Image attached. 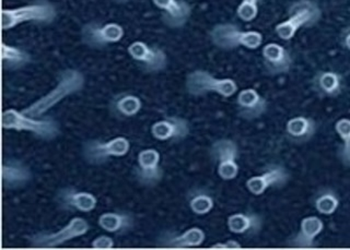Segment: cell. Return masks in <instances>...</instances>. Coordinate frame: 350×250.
<instances>
[{"instance_id": "1", "label": "cell", "mask_w": 350, "mask_h": 250, "mask_svg": "<svg viewBox=\"0 0 350 250\" xmlns=\"http://www.w3.org/2000/svg\"><path fill=\"white\" fill-rule=\"evenodd\" d=\"M85 76L82 74L81 71L77 69H66L60 74L57 85L52 91H49L43 98L31 104L30 107L23 109L22 112L32 117H43L45 113L56 107L64 98L81 91L85 87Z\"/></svg>"}, {"instance_id": "2", "label": "cell", "mask_w": 350, "mask_h": 250, "mask_svg": "<svg viewBox=\"0 0 350 250\" xmlns=\"http://www.w3.org/2000/svg\"><path fill=\"white\" fill-rule=\"evenodd\" d=\"M321 18L322 10L315 1L297 0L288 9L287 19L275 27V33L282 41H290L302 29L314 27Z\"/></svg>"}, {"instance_id": "3", "label": "cell", "mask_w": 350, "mask_h": 250, "mask_svg": "<svg viewBox=\"0 0 350 250\" xmlns=\"http://www.w3.org/2000/svg\"><path fill=\"white\" fill-rule=\"evenodd\" d=\"M3 129L30 133L36 138L51 141L60 135L59 124L53 117H32L22 111L7 109L1 117Z\"/></svg>"}, {"instance_id": "4", "label": "cell", "mask_w": 350, "mask_h": 250, "mask_svg": "<svg viewBox=\"0 0 350 250\" xmlns=\"http://www.w3.org/2000/svg\"><path fill=\"white\" fill-rule=\"evenodd\" d=\"M211 43L218 48L230 49L244 47L247 49L260 48L262 45V34L258 31H244L233 23H219L211 29Z\"/></svg>"}, {"instance_id": "5", "label": "cell", "mask_w": 350, "mask_h": 250, "mask_svg": "<svg viewBox=\"0 0 350 250\" xmlns=\"http://www.w3.org/2000/svg\"><path fill=\"white\" fill-rule=\"evenodd\" d=\"M1 18L3 30H11L25 22L49 25L57 18V10L47 0H38L36 3L18 8L5 9L1 12Z\"/></svg>"}, {"instance_id": "6", "label": "cell", "mask_w": 350, "mask_h": 250, "mask_svg": "<svg viewBox=\"0 0 350 250\" xmlns=\"http://www.w3.org/2000/svg\"><path fill=\"white\" fill-rule=\"evenodd\" d=\"M186 91L193 96H202L208 93H216L221 98H229L238 92L237 82L231 78H217L206 70L191 71L186 77Z\"/></svg>"}, {"instance_id": "7", "label": "cell", "mask_w": 350, "mask_h": 250, "mask_svg": "<svg viewBox=\"0 0 350 250\" xmlns=\"http://www.w3.org/2000/svg\"><path fill=\"white\" fill-rule=\"evenodd\" d=\"M131 149V142L124 137H116L109 141L88 140L82 147L85 162L92 165L105 163L109 158H123Z\"/></svg>"}, {"instance_id": "8", "label": "cell", "mask_w": 350, "mask_h": 250, "mask_svg": "<svg viewBox=\"0 0 350 250\" xmlns=\"http://www.w3.org/2000/svg\"><path fill=\"white\" fill-rule=\"evenodd\" d=\"M211 155L217 166V174L224 180H232L238 177L239 147L232 139L222 138L211 144Z\"/></svg>"}, {"instance_id": "9", "label": "cell", "mask_w": 350, "mask_h": 250, "mask_svg": "<svg viewBox=\"0 0 350 250\" xmlns=\"http://www.w3.org/2000/svg\"><path fill=\"white\" fill-rule=\"evenodd\" d=\"M90 224L83 218H74L63 229L55 233H38L29 238L33 247L55 248L87 234Z\"/></svg>"}, {"instance_id": "10", "label": "cell", "mask_w": 350, "mask_h": 250, "mask_svg": "<svg viewBox=\"0 0 350 250\" xmlns=\"http://www.w3.org/2000/svg\"><path fill=\"white\" fill-rule=\"evenodd\" d=\"M125 31L118 23H98L90 22L83 25L81 30L82 42L91 48H103L118 43L124 38Z\"/></svg>"}, {"instance_id": "11", "label": "cell", "mask_w": 350, "mask_h": 250, "mask_svg": "<svg viewBox=\"0 0 350 250\" xmlns=\"http://www.w3.org/2000/svg\"><path fill=\"white\" fill-rule=\"evenodd\" d=\"M291 175L282 164H269L260 175L246 180V189L253 196H262L271 188H282L289 182Z\"/></svg>"}, {"instance_id": "12", "label": "cell", "mask_w": 350, "mask_h": 250, "mask_svg": "<svg viewBox=\"0 0 350 250\" xmlns=\"http://www.w3.org/2000/svg\"><path fill=\"white\" fill-rule=\"evenodd\" d=\"M161 155L156 149L142 150L137 156L135 167V177L140 185L145 187H154L163 178L161 165Z\"/></svg>"}, {"instance_id": "13", "label": "cell", "mask_w": 350, "mask_h": 250, "mask_svg": "<svg viewBox=\"0 0 350 250\" xmlns=\"http://www.w3.org/2000/svg\"><path fill=\"white\" fill-rule=\"evenodd\" d=\"M129 56L147 72H160L167 68V56L163 49L142 41L131 43L127 48Z\"/></svg>"}, {"instance_id": "14", "label": "cell", "mask_w": 350, "mask_h": 250, "mask_svg": "<svg viewBox=\"0 0 350 250\" xmlns=\"http://www.w3.org/2000/svg\"><path fill=\"white\" fill-rule=\"evenodd\" d=\"M262 65L269 76L287 74L293 66L291 53L280 44L271 42L262 48Z\"/></svg>"}, {"instance_id": "15", "label": "cell", "mask_w": 350, "mask_h": 250, "mask_svg": "<svg viewBox=\"0 0 350 250\" xmlns=\"http://www.w3.org/2000/svg\"><path fill=\"white\" fill-rule=\"evenodd\" d=\"M56 204L63 211L77 212H92L98 206V199L88 191H78L77 188L64 187L56 193Z\"/></svg>"}, {"instance_id": "16", "label": "cell", "mask_w": 350, "mask_h": 250, "mask_svg": "<svg viewBox=\"0 0 350 250\" xmlns=\"http://www.w3.org/2000/svg\"><path fill=\"white\" fill-rule=\"evenodd\" d=\"M191 133L189 120L178 116H170L158 120L151 127V135L160 142L182 141Z\"/></svg>"}, {"instance_id": "17", "label": "cell", "mask_w": 350, "mask_h": 250, "mask_svg": "<svg viewBox=\"0 0 350 250\" xmlns=\"http://www.w3.org/2000/svg\"><path fill=\"white\" fill-rule=\"evenodd\" d=\"M153 5L162 12L164 25L171 29H180L191 18V5L185 0H152Z\"/></svg>"}, {"instance_id": "18", "label": "cell", "mask_w": 350, "mask_h": 250, "mask_svg": "<svg viewBox=\"0 0 350 250\" xmlns=\"http://www.w3.org/2000/svg\"><path fill=\"white\" fill-rule=\"evenodd\" d=\"M268 105L267 100L253 87L240 91L237 96L239 115L245 120L262 117L267 112Z\"/></svg>"}, {"instance_id": "19", "label": "cell", "mask_w": 350, "mask_h": 250, "mask_svg": "<svg viewBox=\"0 0 350 250\" xmlns=\"http://www.w3.org/2000/svg\"><path fill=\"white\" fill-rule=\"evenodd\" d=\"M206 240L205 232L200 227H191L182 233L167 231L158 237L157 244L160 247L167 248H196L204 244Z\"/></svg>"}, {"instance_id": "20", "label": "cell", "mask_w": 350, "mask_h": 250, "mask_svg": "<svg viewBox=\"0 0 350 250\" xmlns=\"http://www.w3.org/2000/svg\"><path fill=\"white\" fill-rule=\"evenodd\" d=\"M228 230L235 235L255 237L264 227V219L253 211L233 213L227 220Z\"/></svg>"}, {"instance_id": "21", "label": "cell", "mask_w": 350, "mask_h": 250, "mask_svg": "<svg viewBox=\"0 0 350 250\" xmlns=\"http://www.w3.org/2000/svg\"><path fill=\"white\" fill-rule=\"evenodd\" d=\"M324 231V222L317 215H309L302 219L297 234L288 242L290 247L313 248L317 246V238Z\"/></svg>"}, {"instance_id": "22", "label": "cell", "mask_w": 350, "mask_h": 250, "mask_svg": "<svg viewBox=\"0 0 350 250\" xmlns=\"http://www.w3.org/2000/svg\"><path fill=\"white\" fill-rule=\"evenodd\" d=\"M30 166L22 161L10 158L3 164V185L5 189H20L32 180Z\"/></svg>"}, {"instance_id": "23", "label": "cell", "mask_w": 350, "mask_h": 250, "mask_svg": "<svg viewBox=\"0 0 350 250\" xmlns=\"http://www.w3.org/2000/svg\"><path fill=\"white\" fill-rule=\"evenodd\" d=\"M317 133V124L308 116H295L286 123L284 133L289 141L295 144L309 142Z\"/></svg>"}, {"instance_id": "24", "label": "cell", "mask_w": 350, "mask_h": 250, "mask_svg": "<svg viewBox=\"0 0 350 250\" xmlns=\"http://www.w3.org/2000/svg\"><path fill=\"white\" fill-rule=\"evenodd\" d=\"M313 89L323 98H338L344 91V78L334 70H321L312 80Z\"/></svg>"}, {"instance_id": "25", "label": "cell", "mask_w": 350, "mask_h": 250, "mask_svg": "<svg viewBox=\"0 0 350 250\" xmlns=\"http://www.w3.org/2000/svg\"><path fill=\"white\" fill-rule=\"evenodd\" d=\"M98 226L111 234L124 235L135 227V217L126 211L105 212L98 218Z\"/></svg>"}, {"instance_id": "26", "label": "cell", "mask_w": 350, "mask_h": 250, "mask_svg": "<svg viewBox=\"0 0 350 250\" xmlns=\"http://www.w3.org/2000/svg\"><path fill=\"white\" fill-rule=\"evenodd\" d=\"M1 60H3V68L8 70H19L25 68V66L30 65L32 57L25 49L3 43Z\"/></svg>"}, {"instance_id": "27", "label": "cell", "mask_w": 350, "mask_h": 250, "mask_svg": "<svg viewBox=\"0 0 350 250\" xmlns=\"http://www.w3.org/2000/svg\"><path fill=\"white\" fill-rule=\"evenodd\" d=\"M187 204L191 212L197 215H206L215 208V199L211 191L205 188H194L187 195Z\"/></svg>"}, {"instance_id": "28", "label": "cell", "mask_w": 350, "mask_h": 250, "mask_svg": "<svg viewBox=\"0 0 350 250\" xmlns=\"http://www.w3.org/2000/svg\"><path fill=\"white\" fill-rule=\"evenodd\" d=\"M340 204L338 193L332 188H322L315 193L313 206L317 212L322 215H332L336 212Z\"/></svg>"}, {"instance_id": "29", "label": "cell", "mask_w": 350, "mask_h": 250, "mask_svg": "<svg viewBox=\"0 0 350 250\" xmlns=\"http://www.w3.org/2000/svg\"><path fill=\"white\" fill-rule=\"evenodd\" d=\"M111 107L122 117H134L142 111V102L134 94H120L113 100Z\"/></svg>"}, {"instance_id": "30", "label": "cell", "mask_w": 350, "mask_h": 250, "mask_svg": "<svg viewBox=\"0 0 350 250\" xmlns=\"http://www.w3.org/2000/svg\"><path fill=\"white\" fill-rule=\"evenodd\" d=\"M334 128L342 142L339 145L338 158L342 165L350 167V118H340Z\"/></svg>"}, {"instance_id": "31", "label": "cell", "mask_w": 350, "mask_h": 250, "mask_svg": "<svg viewBox=\"0 0 350 250\" xmlns=\"http://www.w3.org/2000/svg\"><path fill=\"white\" fill-rule=\"evenodd\" d=\"M264 0H241L237 8V16L243 22H252L256 19L260 12V5Z\"/></svg>"}, {"instance_id": "32", "label": "cell", "mask_w": 350, "mask_h": 250, "mask_svg": "<svg viewBox=\"0 0 350 250\" xmlns=\"http://www.w3.org/2000/svg\"><path fill=\"white\" fill-rule=\"evenodd\" d=\"M91 246H92V248H96V249H111V248L114 247L115 242L112 237L100 235L92 240Z\"/></svg>"}, {"instance_id": "33", "label": "cell", "mask_w": 350, "mask_h": 250, "mask_svg": "<svg viewBox=\"0 0 350 250\" xmlns=\"http://www.w3.org/2000/svg\"><path fill=\"white\" fill-rule=\"evenodd\" d=\"M211 248L213 249H241L242 246L238 240H229L226 242H216L211 246Z\"/></svg>"}, {"instance_id": "34", "label": "cell", "mask_w": 350, "mask_h": 250, "mask_svg": "<svg viewBox=\"0 0 350 250\" xmlns=\"http://www.w3.org/2000/svg\"><path fill=\"white\" fill-rule=\"evenodd\" d=\"M340 44L345 49H347L350 52V25L345 27L340 34Z\"/></svg>"}, {"instance_id": "35", "label": "cell", "mask_w": 350, "mask_h": 250, "mask_svg": "<svg viewBox=\"0 0 350 250\" xmlns=\"http://www.w3.org/2000/svg\"><path fill=\"white\" fill-rule=\"evenodd\" d=\"M114 1H116V3H126V1H129V0H114Z\"/></svg>"}]
</instances>
